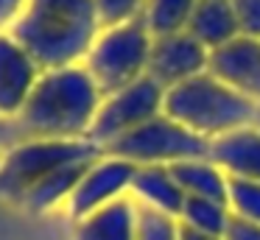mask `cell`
Listing matches in <instances>:
<instances>
[{"mask_svg":"<svg viewBox=\"0 0 260 240\" xmlns=\"http://www.w3.org/2000/svg\"><path fill=\"white\" fill-rule=\"evenodd\" d=\"M101 28L95 0H28L9 33L42 70H56L84 64Z\"/></svg>","mask_w":260,"mask_h":240,"instance_id":"1","label":"cell"},{"mask_svg":"<svg viewBox=\"0 0 260 240\" xmlns=\"http://www.w3.org/2000/svg\"><path fill=\"white\" fill-rule=\"evenodd\" d=\"M224 240H260V223H249V221H238V218H232Z\"/></svg>","mask_w":260,"mask_h":240,"instance_id":"25","label":"cell"},{"mask_svg":"<svg viewBox=\"0 0 260 240\" xmlns=\"http://www.w3.org/2000/svg\"><path fill=\"white\" fill-rule=\"evenodd\" d=\"M210 73L260 106V39L238 37L210 53Z\"/></svg>","mask_w":260,"mask_h":240,"instance_id":"11","label":"cell"},{"mask_svg":"<svg viewBox=\"0 0 260 240\" xmlns=\"http://www.w3.org/2000/svg\"><path fill=\"white\" fill-rule=\"evenodd\" d=\"M243 37L260 39V0H232Z\"/></svg>","mask_w":260,"mask_h":240,"instance_id":"23","label":"cell"},{"mask_svg":"<svg viewBox=\"0 0 260 240\" xmlns=\"http://www.w3.org/2000/svg\"><path fill=\"white\" fill-rule=\"evenodd\" d=\"M154 37L143 20H129L120 25H107L95 37L84 59L87 73L104 95H112L129 84L148 76Z\"/></svg>","mask_w":260,"mask_h":240,"instance_id":"4","label":"cell"},{"mask_svg":"<svg viewBox=\"0 0 260 240\" xmlns=\"http://www.w3.org/2000/svg\"><path fill=\"white\" fill-rule=\"evenodd\" d=\"M187 33L199 39L210 53L238 39L241 22H238L232 0H199L190 22H187Z\"/></svg>","mask_w":260,"mask_h":240,"instance_id":"13","label":"cell"},{"mask_svg":"<svg viewBox=\"0 0 260 240\" xmlns=\"http://www.w3.org/2000/svg\"><path fill=\"white\" fill-rule=\"evenodd\" d=\"M104 104V92L84 64L42 70L20 123L40 140H87Z\"/></svg>","mask_w":260,"mask_h":240,"instance_id":"2","label":"cell"},{"mask_svg":"<svg viewBox=\"0 0 260 240\" xmlns=\"http://www.w3.org/2000/svg\"><path fill=\"white\" fill-rule=\"evenodd\" d=\"M162 112H165V87H159L151 76H143L140 81L118 89V92L104 95V104L90 128V140L107 151L115 140L135 131L143 123L159 117Z\"/></svg>","mask_w":260,"mask_h":240,"instance_id":"7","label":"cell"},{"mask_svg":"<svg viewBox=\"0 0 260 240\" xmlns=\"http://www.w3.org/2000/svg\"><path fill=\"white\" fill-rule=\"evenodd\" d=\"M226 204H230L232 218L249 221V223H260V182L230 176Z\"/></svg>","mask_w":260,"mask_h":240,"instance_id":"20","label":"cell"},{"mask_svg":"<svg viewBox=\"0 0 260 240\" xmlns=\"http://www.w3.org/2000/svg\"><path fill=\"white\" fill-rule=\"evenodd\" d=\"M137 212H140V207L135 204L132 195H126V198L76 221L73 240H135Z\"/></svg>","mask_w":260,"mask_h":240,"instance_id":"14","label":"cell"},{"mask_svg":"<svg viewBox=\"0 0 260 240\" xmlns=\"http://www.w3.org/2000/svg\"><path fill=\"white\" fill-rule=\"evenodd\" d=\"M25 6H28V0H0V31H12Z\"/></svg>","mask_w":260,"mask_h":240,"instance_id":"24","label":"cell"},{"mask_svg":"<svg viewBox=\"0 0 260 240\" xmlns=\"http://www.w3.org/2000/svg\"><path fill=\"white\" fill-rule=\"evenodd\" d=\"M42 67L9 31H0V117H20Z\"/></svg>","mask_w":260,"mask_h":240,"instance_id":"10","label":"cell"},{"mask_svg":"<svg viewBox=\"0 0 260 240\" xmlns=\"http://www.w3.org/2000/svg\"><path fill=\"white\" fill-rule=\"evenodd\" d=\"M210 159L235 179L260 182V128L249 126L243 131L215 140L210 145Z\"/></svg>","mask_w":260,"mask_h":240,"instance_id":"15","label":"cell"},{"mask_svg":"<svg viewBox=\"0 0 260 240\" xmlns=\"http://www.w3.org/2000/svg\"><path fill=\"white\" fill-rule=\"evenodd\" d=\"M137 167L126 159H118L112 154H101L90 167L84 170L79 187L73 190L68 201V212L73 221L92 215L95 210L115 204V201L126 198L132 190V179H135Z\"/></svg>","mask_w":260,"mask_h":240,"instance_id":"8","label":"cell"},{"mask_svg":"<svg viewBox=\"0 0 260 240\" xmlns=\"http://www.w3.org/2000/svg\"><path fill=\"white\" fill-rule=\"evenodd\" d=\"M174 179L179 182L182 193L187 198H210V201H226V190H230V173L221 165H215L210 156H199V159H187L171 167Z\"/></svg>","mask_w":260,"mask_h":240,"instance_id":"16","label":"cell"},{"mask_svg":"<svg viewBox=\"0 0 260 240\" xmlns=\"http://www.w3.org/2000/svg\"><path fill=\"white\" fill-rule=\"evenodd\" d=\"M210 145H213L210 140L193 134L190 128H185L182 123H176L174 117H168L162 112L159 117H154V120L137 126L135 131L115 140L104 154L126 159L135 167H146V165L174 167L187 159L210 156Z\"/></svg>","mask_w":260,"mask_h":240,"instance_id":"6","label":"cell"},{"mask_svg":"<svg viewBox=\"0 0 260 240\" xmlns=\"http://www.w3.org/2000/svg\"><path fill=\"white\" fill-rule=\"evenodd\" d=\"M179 240H224V237H213V234H202V232H193V229H185V226H182Z\"/></svg>","mask_w":260,"mask_h":240,"instance_id":"26","label":"cell"},{"mask_svg":"<svg viewBox=\"0 0 260 240\" xmlns=\"http://www.w3.org/2000/svg\"><path fill=\"white\" fill-rule=\"evenodd\" d=\"M104 154L101 145L87 140H40L31 137L14 145L0 162V198L23 201L37 184L53 170L73 162H95Z\"/></svg>","mask_w":260,"mask_h":240,"instance_id":"5","label":"cell"},{"mask_svg":"<svg viewBox=\"0 0 260 240\" xmlns=\"http://www.w3.org/2000/svg\"><path fill=\"white\" fill-rule=\"evenodd\" d=\"M165 115L190 128L193 134L215 143L226 134L254 126L257 104L238 95L207 70L204 76L165 89Z\"/></svg>","mask_w":260,"mask_h":240,"instance_id":"3","label":"cell"},{"mask_svg":"<svg viewBox=\"0 0 260 240\" xmlns=\"http://www.w3.org/2000/svg\"><path fill=\"white\" fill-rule=\"evenodd\" d=\"M210 70V50L199 39H193L187 31L154 37L151 61H148V76L159 87L171 89L190 81L196 76H204Z\"/></svg>","mask_w":260,"mask_h":240,"instance_id":"9","label":"cell"},{"mask_svg":"<svg viewBox=\"0 0 260 240\" xmlns=\"http://www.w3.org/2000/svg\"><path fill=\"white\" fill-rule=\"evenodd\" d=\"M129 195L135 198L137 207H146V210L162 212V215H171V218H179L187 201L179 182L174 179V170L162 165L137 167Z\"/></svg>","mask_w":260,"mask_h":240,"instance_id":"12","label":"cell"},{"mask_svg":"<svg viewBox=\"0 0 260 240\" xmlns=\"http://www.w3.org/2000/svg\"><path fill=\"white\" fill-rule=\"evenodd\" d=\"M199 0H148L140 20L151 31V37H165V33L187 31V22L193 17Z\"/></svg>","mask_w":260,"mask_h":240,"instance_id":"19","label":"cell"},{"mask_svg":"<svg viewBox=\"0 0 260 240\" xmlns=\"http://www.w3.org/2000/svg\"><path fill=\"white\" fill-rule=\"evenodd\" d=\"M179 223L185 229H193V232L224 237L230 223H232V212H230V204H226V201L187 198L185 210H182V215H179Z\"/></svg>","mask_w":260,"mask_h":240,"instance_id":"18","label":"cell"},{"mask_svg":"<svg viewBox=\"0 0 260 240\" xmlns=\"http://www.w3.org/2000/svg\"><path fill=\"white\" fill-rule=\"evenodd\" d=\"M179 234H182L179 218H171V215H162V212L140 207L135 240H179Z\"/></svg>","mask_w":260,"mask_h":240,"instance_id":"21","label":"cell"},{"mask_svg":"<svg viewBox=\"0 0 260 240\" xmlns=\"http://www.w3.org/2000/svg\"><path fill=\"white\" fill-rule=\"evenodd\" d=\"M254 128H260V106H257V117H254Z\"/></svg>","mask_w":260,"mask_h":240,"instance_id":"27","label":"cell"},{"mask_svg":"<svg viewBox=\"0 0 260 240\" xmlns=\"http://www.w3.org/2000/svg\"><path fill=\"white\" fill-rule=\"evenodd\" d=\"M90 165L92 162H73V165H64V167H59V170H53L51 176L42 179L20 204H25L28 210H37V212L53 210V207H59V204L68 207L70 195H73V190L79 187L81 176H84V170Z\"/></svg>","mask_w":260,"mask_h":240,"instance_id":"17","label":"cell"},{"mask_svg":"<svg viewBox=\"0 0 260 240\" xmlns=\"http://www.w3.org/2000/svg\"><path fill=\"white\" fill-rule=\"evenodd\" d=\"M146 3L148 0H95V9H98V17H101V25L107 28L129 20H140Z\"/></svg>","mask_w":260,"mask_h":240,"instance_id":"22","label":"cell"}]
</instances>
